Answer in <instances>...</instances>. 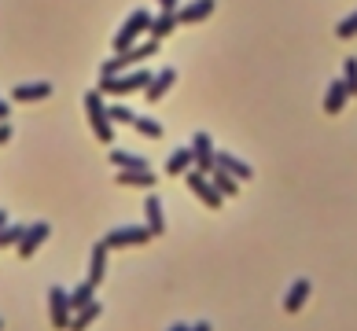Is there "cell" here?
Segmentation results:
<instances>
[{
    "instance_id": "obj_1",
    "label": "cell",
    "mask_w": 357,
    "mask_h": 331,
    "mask_svg": "<svg viewBox=\"0 0 357 331\" xmlns=\"http://www.w3.org/2000/svg\"><path fill=\"white\" fill-rule=\"evenodd\" d=\"M159 45H162V41H155V37H151L148 45H133V48H122V52H114V59H107L104 67H100V78H114V74H122V70L140 67L144 59H151V56L159 52Z\"/></svg>"
},
{
    "instance_id": "obj_2",
    "label": "cell",
    "mask_w": 357,
    "mask_h": 331,
    "mask_svg": "<svg viewBox=\"0 0 357 331\" xmlns=\"http://www.w3.org/2000/svg\"><path fill=\"white\" fill-rule=\"evenodd\" d=\"M148 81H151V70L136 67L133 74H114V78H100V88H96V92H100V96H129V92H136V88H148Z\"/></svg>"
},
{
    "instance_id": "obj_3",
    "label": "cell",
    "mask_w": 357,
    "mask_h": 331,
    "mask_svg": "<svg viewBox=\"0 0 357 331\" xmlns=\"http://www.w3.org/2000/svg\"><path fill=\"white\" fill-rule=\"evenodd\" d=\"M85 114H88V122H93V133L100 144H111V118H107V104H104V96L100 92H85Z\"/></svg>"
},
{
    "instance_id": "obj_4",
    "label": "cell",
    "mask_w": 357,
    "mask_h": 331,
    "mask_svg": "<svg viewBox=\"0 0 357 331\" xmlns=\"http://www.w3.org/2000/svg\"><path fill=\"white\" fill-rule=\"evenodd\" d=\"M151 26V11H144V8H136L129 19L122 22V30L114 33V52H122V48H133L136 45V37L144 33Z\"/></svg>"
},
{
    "instance_id": "obj_5",
    "label": "cell",
    "mask_w": 357,
    "mask_h": 331,
    "mask_svg": "<svg viewBox=\"0 0 357 331\" xmlns=\"http://www.w3.org/2000/svg\"><path fill=\"white\" fill-rule=\"evenodd\" d=\"M184 177H188V188H192V192H196L203 202H207L210 210H218L221 202H225V199L218 195V188L210 184V177H207V173H199L196 166H188V170H184Z\"/></svg>"
},
{
    "instance_id": "obj_6",
    "label": "cell",
    "mask_w": 357,
    "mask_h": 331,
    "mask_svg": "<svg viewBox=\"0 0 357 331\" xmlns=\"http://www.w3.org/2000/svg\"><path fill=\"white\" fill-rule=\"evenodd\" d=\"M151 239V232L144 225H129V228H114V232H107L104 239H100V243H104L107 250L111 247H133V243H148Z\"/></svg>"
},
{
    "instance_id": "obj_7",
    "label": "cell",
    "mask_w": 357,
    "mask_h": 331,
    "mask_svg": "<svg viewBox=\"0 0 357 331\" xmlns=\"http://www.w3.org/2000/svg\"><path fill=\"white\" fill-rule=\"evenodd\" d=\"M192 166L199 173L214 170V140H210V133H196V140H192Z\"/></svg>"
},
{
    "instance_id": "obj_8",
    "label": "cell",
    "mask_w": 357,
    "mask_h": 331,
    "mask_svg": "<svg viewBox=\"0 0 357 331\" xmlns=\"http://www.w3.org/2000/svg\"><path fill=\"white\" fill-rule=\"evenodd\" d=\"M48 309H52V324H56V328H67L70 316H74L70 295H67L63 287H52V291H48Z\"/></svg>"
},
{
    "instance_id": "obj_9",
    "label": "cell",
    "mask_w": 357,
    "mask_h": 331,
    "mask_svg": "<svg viewBox=\"0 0 357 331\" xmlns=\"http://www.w3.org/2000/svg\"><path fill=\"white\" fill-rule=\"evenodd\" d=\"M214 166H218V170H225V173H232L236 181H247V177H254L251 162L236 159V155H228V151H214Z\"/></svg>"
},
{
    "instance_id": "obj_10",
    "label": "cell",
    "mask_w": 357,
    "mask_h": 331,
    "mask_svg": "<svg viewBox=\"0 0 357 331\" xmlns=\"http://www.w3.org/2000/svg\"><path fill=\"white\" fill-rule=\"evenodd\" d=\"M173 81H177V70H173V67H166V70H159V74H151V81H148V88H144L151 104H159V99L173 88Z\"/></svg>"
},
{
    "instance_id": "obj_11",
    "label": "cell",
    "mask_w": 357,
    "mask_h": 331,
    "mask_svg": "<svg viewBox=\"0 0 357 331\" xmlns=\"http://www.w3.org/2000/svg\"><path fill=\"white\" fill-rule=\"evenodd\" d=\"M45 239H48V221H37V225H30L26 232L19 236V254H22V258H30V254H33L37 247H41Z\"/></svg>"
},
{
    "instance_id": "obj_12",
    "label": "cell",
    "mask_w": 357,
    "mask_h": 331,
    "mask_svg": "<svg viewBox=\"0 0 357 331\" xmlns=\"http://www.w3.org/2000/svg\"><path fill=\"white\" fill-rule=\"evenodd\" d=\"M144 218H148V232L151 236H162L166 232V218H162V202H159V195H148L144 199Z\"/></svg>"
},
{
    "instance_id": "obj_13",
    "label": "cell",
    "mask_w": 357,
    "mask_h": 331,
    "mask_svg": "<svg viewBox=\"0 0 357 331\" xmlns=\"http://www.w3.org/2000/svg\"><path fill=\"white\" fill-rule=\"evenodd\" d=\"M347 99H350V92H347V81H331L328 85V92H324V111L328 114H339L342 107H347Z\"/></svg>"
},
{
    "instance_id": "obj_14",
    "label": "cell",
    "mask_w": 357,
    "mask_h": 331,
    "mask_svg": "<svg viewBox=\"0 0 357 331\" xmlns=\"http://www.w3.org/2000/svg\"><path fill=\"white\" fill-rule=\"evenodd\" d=\"M104 273H107V247L96 243L93 247V261H88V280H85V284L100 287V284H104Z\"/></svg>"
},
{
    "instance_id": "obj_15",
    "label": "cell",
    "mask_w": 357,
    "mask_h": 331,
    "mask_svg": "<svg viewBox=\"0 0 357 331\" xmlns=\"http://www.w3.org/2000/svg\"><path fill=\"white\" fill-rule=\"evenodd\" d=\"M306 298H310V280H295V284H291V291H287V295H284V309L287 313H299L302 309V305H306Z\"/></svg>"
},
{
    "instance_id": "obj_16",
    "label": "cell",
    "mask_w": 357,
    "mask_h": 331,
    "mask_svg": "<svg viewBox=\"0 0 357 331\" xmlns=\"http://www.w3.org/2000/svg\"><path fill=\"white\" fill-rule=\"evenodd\" d=\"M100 309H104V305H100L96 298L88 302V305H81V309H78V313L70 316V324H67V331H85V328H88V324H93L96 316H100Z\"/></svg>"
},
{
    "instance_id": "obj_17",
    "label": "cell",
    "mask_w": 357,
    "mask_h": 331,
    "mask_svg": "<svg viewBox=\"0 0 357 331\" xmlns=\"http://www.w3.org/2000/svg\"><path fill=\"white\" fill-rule=\"evenodd\" d=\"M45 96H52V85H15V92H11V99L15 104H33V99H45Z\"/></svg>"
},
{
    "instance_id": "obj_18",
    "label": "cell",
    "mask_w": 357,
    "mask_h": 331,
    "mask_svg": "<svg viewBox=\"0 0 357 331\" xmlns=\"http://www.w3.org/2000/svg\"><path fill=\"white\" fill-rule=\"evenodd\" d=\"M214 11V0H192L188 8L177 11V22H203Z\"/></svg>"
},
{
    "instance_id": "obj_19",
    "label": "cell",
    "mask_w": 357,
    "mask_h": 331,
    "mask_svg": "<svg viewBox=\"0 0 357 331\" xmlns=\"http://www.w3.org/2000/svg\"><path fill=\"white\" fill-rule=\"evenodd\" d=\"M118 184H125V188H155V173L151 170H122Z\"/></svg>"
},
{
    "instance_id": "obj_20",
    "label": "cell",
    "mask_w": 357,
    "mask_h": 331,
    "mask_svg": "<svg viewBox=\"0 0 357 331\" xmlns=\"http://www.w3.org/2000/svg\"><path fill=\"white\" fill-rule=\"evenodd\" d=\"M210 184H214V188H218V195H221V199H225V195H228V199H232V195L239 192V184H236V177H232V173H225V170H218V166H214V170H210Z\"/></svg>"
},
{
    "instance_id": "obj_21",
    "label": "cell",
    "mask_w": 357,
    "mask_h": 331,
    "mask_svg": "<svg viewBox=\"0 0 357 331\" xmlns=\"http://www.w3.org/2000/svg\"><path fill=\"white\" fill-rule=\"evenodd\" d=\"M173 26H177V11H162V15H151V37L155 41H162V37H170L173 33Z\"/></svg>"
},
{
    "instance_id": "obj_22",
    "label": "cell",
    "mask_w": 357,
    "mask_h": 331,
    "mask_svg": "<svg viewBox=\"0 0 357 331\" xmlns=\"http://www.w3.org/2000/svg\"><path fill=\"white\" fill-rule=\"evenodd\" d=\"M188 166H192V147H177L170 159H166V173L177 177V173H184Z\"/></svg>"
},
{
    "instance_id": "obj_23",
    "label": "cell",
    "mask_w": 357,
    "mask_h": 331,
    "mask_svg": "<svg viewBox=\"0 0 357 331\" xmlns=\"http://www.w3.org/2000/svg\"><path fill=\"white\" fill-rule=\"evenodd\" d=\"M111 162L118 166V170H151V166H148V159L129 155V151H111Z\"/></svg>"
},
{
    "instance_id": "obj_24",
    "label": "cell",
    "mask_w": 357,
    "mask_h": 331,
    "mask_svg": "<svg viewBox=\"0 0 357 331\" xmlns=\"http://www.w3.org/2000/svg\"><path fill=\"white\" fill-rule=\"evenodd\" d=\"M93 295H96V287H93V284H81L78 291H70V309L78 313L81 305H88V302H93Z\"/></svg>"
},
{
    "instance_id": "obj_25",
    "label": "cell",
    "mask_w": 357,
    "mask_h": 331,
    "mask_svg": "<svg viewBox=\"0 0 357 331\" xmlns=\"http://www.w3.org/2000/svg\"><path fill=\"white\" fill-rule=\"evenodd\" d=\"M133 129L144 133L148 140H159V136H162V125H159L155 118H133Z\"/></svg>"
},
{
    "instance_id": "obj_26",
    "label": "cell",
    "mask_w": 357,
    "mask_h": 331,
    "mask_svg": "<svg viewBox=\"0 0 357 331\" xmlns=\"http://www.w3.org/2000/svg\"><path fill=\"white\" fill-rule=\"evenodd\" d=\"M107 118H111V122H122V125H133L136 114H133L129 107H122V104H111V107H107Z\"/></svg>"
},
{
    "instance_id": "obj_27",
    "label": "cell",
    "mask_w": 357,
    "mask_h": 331,
    "mask_svg": "<svg viewBox=\"0 0 357 331\" xmlns=\"http://www.w3.org/2000/svg\"><path fill=\"white\" fill-rule=\"evenodd\" d=\"M26 232L22 225H4L0 228V247H11V243H19V236Z\"/></svg>"
},
{
    "instance_id": "obj_28",
    "label": "cell",
    "mask_w": 357,
    "mask_h": 331,
    "mask_svg": "<svg viewBox=\"0 0 357 331\" xmlns=\"http://www.w3.org/2000/svg\"><path fill=\"white\" fill-rule=\"evenodd\" d=\"M342 74H347V78H342V81H347V92H350V96H357V59H354V56L347 59Z\"/></svg>"
},
{
    "instance_id": "obj_29",
    "label": "cell",
    "mask_w": 357,
    "mask_h": 331,
    "mask_svg": "<svg viewBox=\"0 0 357 331\" xmlns=\"http://www.w3.org/2000/svg\"><path fill=\"white\" fill-rule=\"evenodd\" d=\"M335 37H342V41H347V37H357V11L350 19H342L339 26H335Z\"/></svg>"
},
{
    "instance_id": "obj_30",
    "label": "cell",
    "mask_w": 357,
    "mask_h": 331,
    "mask_svg": "<svg viewBox=\"0 0 357 331\" xmlns=\"http://www.w3.org/2000/svg\"><path fill=\"white\" fill-rule=\"evenodd\" d=\"M11 140V125H0V144H8Z\"/></svg>"
},
{
    "instance_id": "obj_31",
    "label": "cell",
    "mask_w": 357,
    "mask_h": 331,
    "mask_svg": "<svg viewBox=\"0 0 357 331\" xmlns=\"http://www.w3.org/2000/svg\"><path fill=\"white\" fill-rule=\"evenodd\" d=\"M159 8L162 11H177V0H159Z\"/></svg>"
},
{
    "instance_id": "obj_32",
    "label": "cell",
    "mask_w": 357,
    "mask_h": 331,
    "mask_svg": "<svg viewBox=\"0 0 357 331\" xmlns=\"http://www.w3.org/2000/svg\"><path fill=\"white\" fill-rule=\"evenodd\" d=\"M8 114H11V104H4V99H0V122H4Z\"/></svg>"
},
{
    "instance_id": "obj_33",
    "label": "cell",
    "mask_w": 357,
    "mask_h": 331,
    "mask_svg": "<svg viewBox=\"0 0 357 331\" xmlns=\"http://www.w3.org/2000/svg\"><path fill=\"white\" fill-rule=\"evenodd\" d=\"M188 331H210V324H207V321H199L196 328H188Z\"/></svg>"
},
{
    "instance_id": "obj_34",
    "label": "cell",
    "mask_w": 357,
    "mask_h": 331,
    "mask_svg": "<svg viewBox=\"0 0 357 331\" xmlns=\"http://www.w3.org/2000/svg\"><path fill=\"white\" fill-rule=\"evenodd\" d=\"M4 225H8V213H4V210H0V228H4Z\"/></svg>"
},
{
    "instance_id": "obj_35",
    "label": "cell",
    "mask_w": 357,
    "mask_h": 331,
    "mask_svg": "<svg viewBox=\"0 0 357 331\" xmlns=\"http://www.w3.org/2000/svg\"><path fill=\"white\" fill-rule=\"evenodd\" d=\"M170 331H188V324H173Z\"/></svg>"
},
{
    "instance_id": "obj_36",
    "label": "cell",
    "mask_w": 357,
    "mask_h": 331,
    "mask_svg": "<svg viewBox=\"0 0 357 331\" xmlns=\"http://www.w3.org/2000/svg\"><path fill=\"white\" fill-rule=\"evenodd\" d=\"M0 328H4V324H0Z\"/></svg>"
}]
</instances>
